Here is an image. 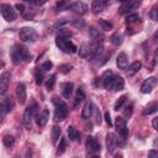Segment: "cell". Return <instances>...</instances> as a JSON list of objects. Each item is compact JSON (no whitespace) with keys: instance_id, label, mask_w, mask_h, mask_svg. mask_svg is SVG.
Masks as SVG:
<instances>
[{"instance_id":"obj_1","label":"cell","mask_w":158,"mask_h":158,"mask_svg":"<svg viewBox=\"0 0 158 158\" xmlns=\"http://www.w3.org/2000/svg\"><path fill=\"white\" fill-rule=\"evenodd\" d=\"M10 57L14 64H20L22 62L31 60V54L28 53L27 48L22 44H15L10 52Z\"/></svg>"},{"instance_id":"obj_2","label":"cell","mask_w":158,"mask_h":158,"mask_svg":"<svg viewBox=\"0 0 158 158\" xmlns=\"http://www.w3.org/2000/svg\"><path fill=\"white\" fill-rule=\"evenodd\" d=\"M53 104H54V115H53V121L54 122H59L62 120H64L68 115V107L65 105V102L59 99V98H53Z\"/></svg>"},{"instance_id":"obj_3","label":"cell","mask_w":158,"mask_h":158,"mask_svg":"<svg viewBox=\"0 0 158 158\" xmlns=\"http://www.w3.org/2000/svg\"><path fill=\"white\" fill-rule=\"evenodd\" d=\"M56 44H57V47H58L60 51H63L64 53H75L77 49H78L77 46H75L73 42L69 41L68 37L62 36V35H58V36L56 37Z\"/></svg>"},{"instance_id":"obj_4","label":"cell","mask_w":158,"mask_h":158,"mask_svg":"<svg viewBox=\"0 0 158 158\" xmlns=\"http://www.w3.org/2000/svg\"><path fill=\"white\" fill-rule=\"evenodd\" d=\"M19 37L23 42H33L37 40V32L32 27H22L19 31Z\"/></svg>"},{"instance_id":"obj_5","label":"cell","mask_w":158,"mask_h":158,"mask_svg":"<svg viewBox=\"0 0 158 158\" xmlns=\"http://www.w3.org/2000/svg\"><path fill=\"white\" fill-rule=\"evenodd\" d=\"M115 127H116V131L118 132L120 137L125 141L127 138V135H128V131H127V127H126V120L121 116H117L115 118Z\"/></svg>"},{"instance_id":"obj_6","label":"cell","mask_w":158,"mask_h":158,"mask_svg":"<svg viewBox=\"0 0 158 158\" xmlns=\"http://www.w3.org/2000/svg\"><path fill=\"white\" fill-rule=\"evenodd\" d=\"M139 6H141V1H139V0H128V1H126V2L120 7L118 12L122 14V15H123V14H130V12L137 10Z\"/></svg>"},{"instance_id":"obj_7","label":"cell","mask_w":158,"mask_h":158,"mask_svg":"<svg viewBox=\"0 0 158 158\" xmlns=\"http://www.w3.org/2000/svg\"><path fill=\"white\" fill-rule=\"evenodd\" d=\"M37 111H38V105L36 102H33L32 105H30L26 110H25V114H23V122L26 126H28L31 123V120L37 115Z\"/></svg>"},{"instance_id":"obj_8","label":"cell","mask_w":158,"mask_h":158,"mask_svg":"<svg viewBox=\"0 0 158 158\" xmlns=\"http://www.w3.org/2000/svg\"><path fill=\"white\" fill-rule=\"evenodd\" d=\"M101 80H102V85L106 90H112L114 89V83H115V75L111 70H106L102 77H101Z\"/></svg>"},{"instance_id":"obj_9","label":"cell","mask_w":158,"mask_h":158,"mask_svg":"<svg viewBox=\"0 0 158 158\" xmlns=\"http://www.w3.org/2000/svg\"><path fill=\"white\" fill-rule=\"evenodd\" d=\"M1 15L6 21H14L16 19V11L9 4H2L1 5Z\"/></svg>"},{"instance_id":"obj_10","label":"cell","mask_w":158,"mask_h":158,"mask_svg":"<svg viewBox=\"0 0 158 158\" xmlns=\"http://www.w3.org/2000/svg\"><path fill=\"white\" fill-rule=\"evenodd\" d=\"M156 84H157V78L156 77H149L143 81V84L141 86V91L143 94H148V93L152 91V89L156 86Z\"/></svg>"},{"instance_id":"obj_11","label":"cell","mask_w":158,"mask_h":158,"mask_svg":"<svg viewBox=\"0 0 158 158\" xmlns=\"http://www.w3.org/2000/svg\"><path fill=\"white\" fill-rule=\"evenodd\" d=\"M117 144H118V139L116 138L115 133L109 132V133L106 135V147H107V152H109V153H114V151H115V148L117 147Z\"/></svg>"},{"instance_id":"obj_12","label":"cell","mask_w":158,"mask_h":158,"mask_svg":"<svg viewBox=\"0 0 158 158\" xmlns=\"http://www.w3.org/2000/svg\"><path fill=\"white\" fill-rule=\"evenodd\" d=\"M69 9L72 11H74L75 14H78V15H85L88 12V6L81 1H75V2L70 4Z\"/></svg>"},{"instance_id":"obj_13","label":"cell","mask_w":158,"mask_h":158,"mask_svg":"<svg viewBox=\"0 0 158 158\" xmlns=\"http://www.w3.org/2000/svg\"><path fill=\"white\" fill-rule=\"evenodd\" d=\"M107 2H109V0H93V4H91V11H93L94 14L102 12V11L106 9Z\"/></svg>"},{"instance_id":"obj_14","label":"cell","mask_w":158,"mask_h":158,"mask_svg":"<svg viewBox=\"0 0 158 158\" xmlns=\"http://www.w3.org/2000/svg\"><path fill=\"white\" fill-rule=\"evenodd\" d=\"M16 96H17V100H19L20 105H23L26 102L27 93H26V86L23 84H17V86H16Z\"/></svg>"},{"instance_id":"obj_15","label":"cell","mask_w":158,"mask_h":158,"mask_svg":"<svg viewBox=\"0 0 158 158\" xmlns=\"http://www.w3.org/2000/svg\"><path fill=\"white\" fill-rule=\"evenodd\" d=\"M10 83V73L9 72H4L0 77V94L4 95L7 90V85Z\"/></svg>"},{"instance_id":"obj_16","label":"cell","mask_w":158,"mask_h":158,"mask_svg":"<svg viewBox=\"0 0 158 158\" xmlns=\"http://www.w3.org/2000/svg\"><path fill=\"white\" fill-rule=\"evenodd\" d=\"M94 111H95L94 104H93V101H91V100H89V101H86V102H85V105H84V107H83L81 117H83L84 120H88V118H90V116L93 115V112H94Z\"/></svg>"},{"instance_id":"obj_17","label":"cell","mask_w":158,"mask_h":158,"mask_svg":"<svg viewBox=\"0 0 158 158\" xmlns=\"http://www.w3.org/2000/svg\"><path fill=\"white\" fill-rule=\"evenodd\" d=\"M116 65L120 69H122V70L127 69V67H128V58H127L126 53H123V52L118 53V56L116 58Z\"/></svg>"},{"instance_id":"obj_18","label":"cell","mask_w":158,"mask_h":158,"mask_svg":"<svg viewBox=\"0 0 158 158\" xmlns=\"http://www.w3.org/2000/svg\"><path fill=\"white\" fill-rule=\"evenodd\" d=\"M48 118H49V112H48L47 109H43L42 112H40V114L37 115L36 122H37V125H38L40 127H43V126H46Z\"/></svg>"},{"instance_id":"obj_19","label":"cell","mask_w":158,"mask_h":158,"mask_svg":"<svg viewBox=\"0 0 158 158\" xmlns=\"http://www.w3.org/2000/svg\"><path fill=\"white\" fill-rule=\"evenodd\" d=\"M73 89H74V84L72 81H68V83H64L62 85V94L65 99H69L73 94Z\"/></svg>"},{"instance_id":"obj_20","label":"cell","mask_w":158,"mask_h":158,"mask_svg":"<svg viewBox=\"0 0 158 158\" xmlns=\"http://www.w3.org/2000/svg\"><path fill=\"white\" fill-rule=\"evenodd\" d=\"M14 109V101L11 98H5L1 102V110H2V114L5 112H10L11 110Z\"/></svg>"},{"instance_id":"obj_21","label":"cell","mask_w":158,"mask_h":158,"mask_svg":"<svg viewBox=\"0 0 158 158\" xmlns=\"http://www.w3.org/2000/svg\"><path fill=\"white\" fill-rule=\"evenodd\" d=\"M141 67H142V63H141V62H133L131 65H128V68H127V70H126V74H127L128 77H131V75L136 74V73L141 69Z\"/></svg>"},{"instance_id":"obj_22","label":"cell","mask_w":158,"mask_h":158,"mask_svg":"<svg viewBox=\"0 0 158 158\" xmlns=\"http://www.w3.org/2000/svg\"><path fill=\"white\" fill-rule=\"evenodd\" d=\"M84 99H85V93H84V90H83L81 88H79V89L77 90V94H75V98H74V104H73V106H74V107H78V105L81 104Z\"/></svg>"},{"instance_id":"obj_23","label":"cell","mask_w":158,"mask_h":158,"mask_svg":"<svg viewBox=\"0 0 158 158\" xmlns=\"http://www.w3.org/2000/svg\"><path fill=\"white\" fill-rule=\"evenodd\" d=\"M157 111H158V102H157V101H153V102H149V104L144 107L143 115H152V114H154V112H157Z\"/></svg>"},{"instance_id":"obj_24","label":"cell","mask_w":158,"mask_h":158,"mask_svg":"<svg viewBox=\"0 0 158 158\" xmlns=\"http://www.w3.org/2000/svg\"><path fill=\"white\" fill-rule=\"evenodd\" d=\"M67 132H68V137H69V139H70V141L75 142V141H78V139H79V132L77 131V128H75V127L69 126V127H68V130H67Z\"/></svg>"},{"instance_id":"obj_25","label":"cell","mask_w":158,"mask_h":158,"mask_svg":"<svg viewBox=\"0 0 158 158\" xmlns=\"http://www.w3.org/2000/svg\"><path fill=\"white\" fill-rule=\"evenodd\" d=\"M125 88V80L122 77H115V83H114V90L115 91H120Z\"/></svg>"},{"instance_id":"obj_26","label":"cell","mask_w":158,"mask_h":158,"mask_svg":"<svg viewBox=\"0 0 158 158\" xmlns=\"http://www.w3.org/2000/svg\"><path fill=\"white\" fill-rule=\"evenodd\" d=\"M122 35L120 32H115L111 37H110V42L114 44V46H120L122 43Z\"/></svg>"},{"instance_id":"obj_27","label":"cell","mask_w":158,"mask_h":158,"mask_svg":"<svg viewBox=\"0 0 158 158\" xmlns=\"http://www.w3.org/2000/svg\"><path fill=\"white\" fill-rule=\"evenodd\" d=\"M78 53H79V56H80L81 58H86V57L90 56V47H89L88 44H81V46L79 47Z\"/></svg>"},{"instance_id":"obj_28","label":"cell","mask_w":158,"mask_h":158,"mask_svg":"<svg viewBox=\"0 0 158 158\" xmlns=\"http://www.w3.org/2000/svg\"><path fill=\"white\" fill-rule=\"evenodd\" d=\"M60 135H62V128L58 127V126H54L52 128V142L53 143H57L58 139H59V137H60Z\"/></svg>"},{"instance_id":"obj_29","label":"cell","mask_w":158,"mask_h":158,"mask_svg":"<svg viewBox=\"0 0 158 158\" xmlns=\"http://www.w3.org/2000/svg\"><path fill=\"white\" fill-rule=\"evenodd\" d=\"M69 7H70V4H69L68 0H59L57 2V5H56V10L57 11H64V10H67Z\"/></svg>"},{"instance_id":"obj_30","label":"cell","mask_w":158,"mask_h":158,"mask_svg":"<svg viewBox=\"0 0 158 158\" xmlns=\"http://www.w3.org/2000/svg\"><path fill=\"white\" fill-rule=\"evenodd\" d=\"M99 26H100L101 30H104V31H110V30H112V27H114V25H112L111 22H109L107 20H104V19H100V20H99Z\"/></svg>"},{"instance_id":"obj_31","label":"cell","mask_w":158,"mask_h":158,"mask_svg":"<svg viewBox=\"0 0 158 158\" xmlns=\"http://www.w3.org/2000/svg\"><path fill=\"white\" fill-rule=\"evenodd\" d=\"M16 9L20 11V14H21V15H22L25 19H28V20H30V19L32 17V15L27 14V9H26V7H25L22 4H17V5H16Z\"/></svg>"},{"instance_id":"obj_32","label":"cell","mask_w":158,"mask_h":158,"mask_svg":"<svg viewBox=\"0 0 158 158\" xmlns=\"http://www.w3.org/2000/svg\"><path fill=\"white\" fill-rule=\"evenodd\" d=\"M54 84H56V75L53 74V75H51V77L47 79V81H46V88H47L48 90H53Z\"/></svg>"},{"instance_id":"obj_33","label":"cell","mask_w":158,"mask_h":158,"mask_svg":"<svg viewBox=\"0 0 158 158\" xmlns=\"http://www.w3.org/2000/svg\"><path fill=\"white\" fill-rule=\"evenodd\" d=\"M126 99H127V95H122V96H120V98H118V100L115 102V106H114V109H115L116 111H117V110H120V109L122 107V105L125 104Z\"/></svg>"},{"instance_id":"obj_34","label":"cell","mask_w":158,"mask_h":158,"mask_svg":"<svg viewBox=\"0 0 158 158\" xmlns=\"http://www.w3.org/2000/svg\"><path fill=\"white\" fill-rule=\"evenodd\" d=\"M138 21H139V16L137 14H128L127 17H126L127 23H135V22H138Z\"/></svg>"},{"instance_id":"obj_35","label":"cell","mask_w":158,"mask_h":158,"mask_svg":"<svg viewBox=\"0 0 158 158\" xmlns=\"http://www.w3.org/2000/svg\"><path fill=\"white\" fill-rule=\"evenodd\" d=\"M65 146H67V141H65V138H60V141H59V144H58V149H57V153L58 154H62L64 151H65Z\"/></svg>"},{"instance_id":"obj_36","label":"cell","mask_w":158,"mask_h":158,"mask_svg":"<svg viewBox=\"0 0 158 158\" xmlns=\"http://www.w3.org/2000/svg\"><path fill=\"white\" fill-rule=\"evenodd\" d=\"M14 142H15V139H14L12 136H5V137L2 138V143H4L6 147H11V146H14Z\"/></svg>"},{"instance_id":"obj_37","label":"cell","mask_w":158,"mask_h":158,"mask_svg":"<svg viewBox=\"0 0 158 158\" xmlns=\"http://www.w3.org/2000/svg\"><path fill=\"white\" fill-rule=\"evenodd\" d=\"M42 69H37L36 70V73H35V77H36V83L38 84V85H41L42 84V81H43V75H42Z\"/></svg>"},{"instance_id":"obj_38","label":"cell","mask_w":158,"mask_h":158,"mask_svg":"<svg viewBox=\"0 0 158 158\" xmlns=\"http://www.w3.org/2000/svg\"><path fill=\"white\" fill-rule=\"evenodd\" d=\"M99 152H100V143H99V141H98V139H95V138H94V142H93V147H91L90 153L95 154V153H99Z\"/></svg>"},{"instance_id":"obj_39","label":"cell","mask_w":158,"mask_h":158,"mask_svg":"<svg viewBox=\"0 0 158 158\" xmlns=\"http://www.w3.org/2000/svg\"><path fill=\"white\" fill-rule=\"evenodd\" d=\"M23 1H26V2H28V4H31V5H36V6H41V5H43V4H46L48 0H23Z\"/></svg>"},{"instance_id":"obj_40","label":"cell","mask_w":158,"mask_h":158,"mask_svg":"<svg viewBox=\"0 0 158 158\" xmlns=\"http://www.w3.org/2000/svg\"><path fill=\"white\" fill-rule=\"evenodd\" d=\"M70 69H72V65H69V64H62V65L59 67V72H60V73H63V74L69 73V72H70Z\"/></svg>"},{"instance_id":"obj_41","label":"cell","mask_w":158,"mask_h":158,"mask_svg":"<svg viewBox=\"0 0 158 158\" xmlns=\"http://www.w3.org/2000/svg\"><path fill=\"white\" fill-rule=\"evenodd\" d=\"M131 114H132V105H128V106H126L125 110H123V116H125L126 118H130V117H131ZM126 118H125V120H126Z\"/></svg>"},{"instance_id":"obj_42","label":"cell","mask_w":158,"mask_h":158,"mask_svg":"<svg viewBox=\"0 0 158 158\" xmlns=\"http://www.w3.org/2000/svg\"><path fill=\"white\" fill-rule=\"evenodd\" d=\"M93 142H94V137L89 136V137L86 138V143H85V147H86V149H88V152H89V153H90V151H91V147H93Z\"/></svg>"},{"instance_id":"obj_43","label":"cell","mask_w":158,"mask_h":158,"mask_svg":"<svg viewBox=\"0 0 158 158\" xmlns=\"http://www.w3.org/2000/svg\"><path fill=\"white\" fill-rule=\"evenodd\" d=\"M52 67H53V64H52V62H49V60H47V62H44L42 65H41V69L43 70V72H47V70H49V69H52Z\"/></svg>"},{"instance_id":"obj_44","label":"cell","mask_w":158,"mask_h":158,"mask_svg":"<svg viewBox=\"0 0 158 158\" xmlns=\"http://www.w3.org/2000/svg\"><path fill=\"white\" fill-rule=\"evenodd\" d=\"M95 122L98 123V125H100L101 123V115H100V110H98V109H95Z\"/></svg>"},{"instance_id":"obj_45","label":"cell","mask_w":158,"mask_h":158,"mask_svg":"<svg viewBox=\"0 0 158 158\" xmlns=\"http://www.w3.org/2000/svg\"><path fill=\"white\" fill-rule=\"evenodd\" d=\"M151 17L154 20V21H158V9H153L152 11H151Z\"/></svg>"},{"instance_id":"obj_46","label":"cell","mask_w":158,"mask_h":158,"mask_svg":"<svg viewBox=\"0 0 158 158\" xmlns=\"http://www.w3.org/2000/svg\"><path fill=\"white\" fill-rule=\"evenodd\" d=\"M104 118H105V121H106V123H107L109 126H111V125H112V122H111V117H110V114H109L107 111L104 114Z\"/></svg>"},{"instance_id":"obj_47","label":"cell","mask_w":158,"mask_h":158,"mask_svg":"<svg viewBox=\"0 0 158 158\" xmlns=\"http://www.w3.org/2000/svg\"><path fill=\"white\" fill-rule=\"evenodd\" d=\"M90 35H91V37H94V38H95V37H98V36H99V32L96 31V28H95V27H91V28H90Z\"/></svg>"},{"instance_id":"obj_48","label":"cell","mask_w":158,"mask_h":158,"mask_svg":"<svg viewBox=\"0 0 158 158\" xmlns=\"http://www.w3.org/2000/svg\"><path fill=\"white\" fill-rule=\"evenodd\" d=\"M148 157H149V158H153V157H158V151H154V149L149 151V152H148Z\"/></svg>"},{"instance_id":"obj_49","label":"cell","mask_w":158,"mask_h":158,"mask_svg":"<svg viewBox=\"0 0 158 158\" xmlns=\"http://www.w3.org/2000/svg\"><path fill=\"white\" fill-rule=\"evenodd\" d=\"M152 126L156 131H158V117H154L153 121H152Z\"/></svg>"},{"instance_id":"obj_50","label":"cell","mask_w":158,"mask_h":158,"mask_svg":"<svg viewBox=\"0 0 158 158\" xmlns=\"http://www.w3.org/2000/svg\"><path fill=\"white\" fill-rule=\"evenodd\" d=\"M74 25H75L77 27H78V26L81 27V26H84V21H83V20H79V21H78V20H77V21H74Z\"/></svg>"},{"instance_id":"obj_51","label":"cell","mask_w":158,"mask_h":158,"mask_svg":"<svg viewBox=\"0 0 158 158\" xmlns=\"http://www.w3.org/2000/svg\"><path fill=\"white\" fill-rule=\"evenodd\" d=\"M154 60H156V63L158 64V48L156 49V53H154Z\"/></svg>"},{"instance_id":"obj_52","label":"cell","mask_w":158,"mask_h":158,"mask_svg":"<svg viewBox=\"0 0 158 158\" xmlns=\"http://www.w3.org/2000/svg\"><path fill=\"white\" fill-rule=\"evenodd\" d=\"M153 147H154V148H158V137L153 141Z\"/></svg>"},{"instance_id":"obj_53","label":"cell","mask_w":158,"mask_h":158,"mask_svg":"<svg viewBox=\"0 0 158 158\" xmlns=\"http://www.w3.org/2000/svg\"><path fill=\"white\" fill-rule=\"evenodd\" d=\"M153 40H154V41H157V42H158V30H157V31H156V32H154V35H153Z\"/></svg>"},{"instance_id":"obj_54","label":"cell","mask_w":158,"mask_h":158,"mask_svg":"<svg viewBox=\"0 0 158 158\" xmlns=\"http://www.w3.org/2000/svg\"><path fill=\"white\" fill-rule=\"evenodd\" d=\"M85 130H91V123H89V125H86V128Z\"/></svg>"},{"instance_id":"obj_55","label":"cell","mask_w":158,"mask_h":158,"mask_svg":"<svg viewBox=\"0 0 158 158\" xmlns=\"http://www.w3.org/2000/svg\"><path fill=\"white\" fill-rule=\"evenodd\" d=\"M117 1H120V2H126V1H128V0H117Z\"/></svg>"}]
</instances>
